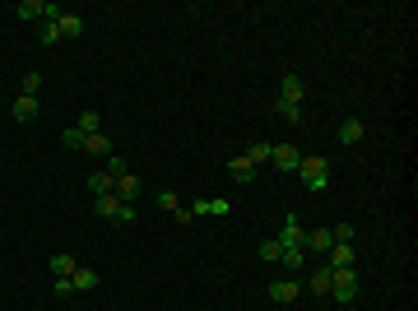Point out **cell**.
Segmentation results:
<instances>
[{"label": "cell", "instance_id": "cell-1", "mask_svg": "<svg viewBox=\"0 0 418 311\" xmlns=\"http://www.w3.org/2000/svg\"><path fill=\"white\" fill-rule=\"evenodd\" d=\"M297 177H302V186H307V190H325V186H330V158L302 154V163H297Z\"/></svg>", "mask_w": 418, "mask_h": 311}, {"label": "cell", "instance_id": "cell-2", "mask_svg": "<svg viewBox=\"0 0 418 311\" xmlns=\"http://www.w3.org/2000/svg\"><path fill=\"white\" fill-rule=\"evenodd\" d=\"M93 209H98V218L121 223V228H130V223H135V204H125L116 190H112V195H98V200H93Z\"/></svg>", "mask_w": 418, "mask_h": 311}, {"label": "cell", "instance_id": "cell-3", "mask_svg": "<svg viewBox=\"0 0 418 311\" xmlns=\"http://www.w3.org/2000/svg\"><path fill=\"white\" fill-rule=\"evenodd\" d=\"M15 15L28 19V24H46V19H61L65 10H61V5H51V0H19Z\"/></svg>", "mask_w": 418, "mask_h": 311}, {"label": "cell", "instance_id": "cell-4", "mask_svg": "<svg viewBox=\"0 0 418 311\" xmlns=\"http://www.w3.org/2000/svg\"><path fill=\"white\" fill-rule=\"evenodd\" d=\"M330 293H335V302H340V307H354L358 274H354V269H330Z\"/></svg>", "mask_w": 418, "mask_h": 311}, {"label": "cell", "instance_id": "cell-5", "mask_svg": "<svg viewBox=\"0 0 418 311\" xmlns=\"http://www.w3.org/2000/svg\"><path fill=\"white\" fill-rule=\"evenodd\" d=\"M275 242H279L284 251H302V247H307V228L297 223V214H288V218H284V228H279V237H275Z\"/></svg>", "mask_w": 418, "mask_h": 311}, {"label": "cell", "instance_id": "cell-6", "mask_svg": "<svg viewBox=\"0 0 418 311\" xmlns=\"http://www.w3.org/2000/svg\"><path fill=\"white\" fill-rule=\"evenodd\" d=\"M297 288H302L297 279H275L270 288H265V297H270L275 307H288V302H297Z\"/></svg>", "mask_w": 418, "mask_h": 311}, {"label": "cell", "instance_id": "cell-7", "mask_svg": "<svg viewBox=\"0 0 418 311\" xmlns=\"http://www.w3.org/2000/svg\"><path fill=\"white\" fill-rule=\"evenodd\" d=\"M228 177L237 181V186H251V181H256V168H251V158H247V154H232V158H228Z\"/></svg>", "mask_w": 418, "mask_h": 311}, {"label": "cell", "instance_id": "cell-8", "mask_svg": "<svg viewBox=\"0 0 418 311\" xmlns=\"http://www.w3.org/2000/svg\"><path fill=\"white\" fill-rule=\"evenodd\" d=\"M270 163H275L279 172H297L302 154H297V144H275V154H270Z\"/></svg>", "mask_w": 418, "mask_h": 311}, {"label": "cell", "instance_id": "cell-9", "mask_svg": "<svg viewBox=\"0 0 418 311\" xmlns=\"http://www.w3.org/2000/svg\"><path fill=\"white\" fill-rule=\"evenodd\" d=\"M302 98H307V84L297 75H284V84H279V103H293V107H302Z\"/></svg>", "mask_w": 418, "mask_h": 311}, {"label": "cell", "instance_id": "cell-10", "mask_svg": "<svg viewBox=\"0 0 418 311\" xmlns=\"http://www.w3.org/2000/svg\"><path fill=\"white\" fill-rule=\"evenodd\" d=\"M325 256H330V269H354V242H335Z\"/></svg>", "mask_w": 418, "mask_h": 311}, {"label": "cell", "instance_id": "cell-11", "mask_svg": "<svg viewBox=\"0 0 418 311\" xmlns=\"http://www.w3.org/2000/svg\"><path fill=\"white\" fill-rule=\"evenodd\" d=\"M112 190H116V195H121L125 204H130V200H139V177H135V172H121V177L112 181Z\"/></svg>", "mask_w": 418, "mask_h": 311}, {"label": "cell", "instance_id": "cell-12", "mask_svg": "<svg viewBox=\"0 0 418 311\" xmlns=\"http://www.w3.org/2000/svg\"><path fill=\"white\" fill-rule=\"evenodd\" d=\"M186 209H191V218H195V214H223V218H228L232 214V200H195V204H186Z\"/></svg>", "mask_w": 418, "mask_h": 311}, {"label": "cell", "instance_id": "cell-13", "mask_svg": "<svg viewBox=\"0 0 418 311\" xmlns=\"http://www.w3.org/2000/svg\"><path fill=\"white\" fill-rule=\"evenodd\" d=\"M367 135V125H363V116H349V121H340V144H358Z\"/></svg>", "mask_w": 418, "mask_h": 311}, {"label": "cell", "instance_id": "cell-14", "mask_svg": "<svg viewBox=\"0 0 418 311\" xmlns=\"http://www.w3.org/2000/svg\"><path fill=\"white\" fill-rule=\"evenodd\" d=\"M98 283H103V274H93V269H75V274H70V288H75V293H93Z\"/></svg>", "mask_w": 418, "mask_h": 311}, {"label": "cell", "instance_id": "cell-15", "mask_svg": "<svg viewBox=\"0 0 418 311\" xmlns=\"http://www.w3.org/2000/svg\"><path fill=\"white\" fill-rule=\"evenodd\" d=\"M84 154H93V158H112V140L98 130V135H84Z\"/></svg>", "mask_w": 418, "mask_h": 311}, {"label": "cell", "instance_id": "cell-16", "mask_svg": "<svg viewBox=\"0 0 418 311\" xmlns=\"http://www.w3.org/2000/svg\"><path fill=\"white\" fill-rule=\"evenodd\" d=\"M307 288L316 297H330V265H321V269H311L307 274Z\"/></svg>", "mask_w": 418, "mask_h": 311}, {"label": "cell", "instance_id": "cell-17", "mask_svg": "<svg viewBox=\"0 0 418 311\" xmlns=\"http://www.w3.org/2000/svg\"><path fill=\"white\" fill-rule=\"evenodd\" d=\"M10 116H15V121H33V116H37V98L19 94V98H15V107H10Z\"/></svg>", "mask_w": 418, "mask_h": 311}, {"label": "cell", "instance_id": "cell-18", "mask_svg": "<svg viewBox=\"0 0 418 311\" xmlns=\"http://www.w3.org/2000/svg\"><path fill=\"white\" fill-rule=\"evenodd\" d=\"M75 269H79V265H75L70 251H56V256H51V274H56V279H70Z\"/></svg>", "mask_w": 418, "mask_h": 311}, {"label": "cell", "instance_id": "cell-19", "mask_svg": "<svg viewBox=\"0 0 418 311\" xmlns=\"http://www.w3.org/2000/svg\"><path fill=\"white\" fill-rule=\"evenodd\" d=\"M330 247H335V237H330V228H316V233H307V247H302V251H316V256H325Z\"/></svg>", "mask_w": 418, "mask_h": 311}, {"label": "cell", "instance_id": "cell-20", "mask_svg": "<svg viewBox=\"0 0 418 311\" xmlns=\"http://www.w3.org/2000/svg\"><path fill=\"white\" fill-rule=\"evenodd\" d=\"M270 154H275V144H270V140H256V144H251V149H247L251 168H261V163H270Z\"/></svg>", "mask_w": 418, "mask_h": 311}, {"label": "cell", "instance_id": "cell-21", "mask_svg": "<svg viewBox=\"0 0 418 311\" xmlns=\"http://www.w3.org/2000/svg\"><path fill=\"white\" fill-rule=\"evenodd\" d=\"M37 42H42V47H56V42H61V28H56V19L37 24Z\"/></svg>", "mask_w": 418, "mask_h": 311}, {"label": "cell", "instance_id": "cell-22", "mask_svg": "<svg viewBox=\"0 0 418 311\" xmlns=\"http://www.w3.org/2000/svg\"><path fill=\"white\" fill-rule=\"evenodd\" d=\"M279 265H284L288 274H302V265H307V251H284V256H279Z\"/></svg>", "mask_w": 418, "mask_h": 311}, {"label": "cell", "instance_id": "cell-23", "mask_svg": "<svg viewBox=\"0 0 418 311\" xmlns=\"http://www.w3.org/2000/svg\"><path fill=\"white\" fill-rule=\"evenodd\" d=\"M56 28H61V37H79V33H84V19L79 15H61L56 19Z\"/></svg>", "mask_w": 418, "mask_h": 311}, {"label": "cell", "instance_id": "cell-24", "mask_svg": "<svg viewBox=\"0 0 418 311\" xmlns=\"http://www.w3.org/2000/svg\"><path fill=\"white\" fill-rule=\"evenodd\" d=\"M275 112H279V116H284L288 125H302V121H307V112L293 107V103H275Z\"/></svg>", "mask_w": 418, "mask_h": 311}, {"label": "cell", "instance_id": "cell-25", "mask_svg": "<svg viewBox=\"0 0 418 311\" xmlns=\"http://www.w3.org/2000/svg\"><path fill=\"white\" fill-rule=\"evenodd\" d=\"M75 130H79V135H98V130H103V116H98V112H84Z\"/></svg>", "mask_w": 418, "mask_h": 311}, {"label": "cell", "instance_id": "cell-26", "mask_svg": "<svg viewBox=\"0 0 418 311\" xmlns=\"http://www.w3.org/2000/svg\"><path fill=\"white\" fill-rule=\"evenodd\" d=\"M154 204L158 209H168V214H177V209H182V195H177V190H158Z\"/></svg>", "mask_w": 418, "mask_h": 311}, {"label": "cell", "instance_id": "cell-27", "mask_svg": "<svg viewBox=\"0 0 418 311\" xmlns=\"http://www.w3.org/2000/svg\"><path fill=\"white\" fill-rule=\"evenodd\" d=\"M89 190H93V195H112V177H107V172H93Z\"/></svg>", "mask_w": 418, "mask_h": 311}, {"label": "cell", "instance_id": "cell-28", "mask_svg": "<svg viewBox=\"0 0 418 311\" xmlns=\"http://www.w3.org/2000/svg\"><path fill=\"white\" fill-rule=\"evenodd\" d=\"M279 256H284V247H279L275 237H270V242H261V260H270V265H279Z\"/></svg>", "mask_w": 418, "mask_h": 311}, {"label": "cell", "instance_id": "cell-29", "mask_svg": "<svg viewBox=\"0 0 418 311\" xmlns=\"http://www.w3.org/2000/svg\"><path fill=\"white\" fill-rule=\"evenodd\" d=\"M37 89H42V75H37V70H28V75H24V94L37 98Z\"/></svg>", "mask_w": 418, "mask_h": 311}, {"label": "cell", "instance_id": "cell-30", "mask_svg": "<svg viewBox=\"0 0 418 311\" xmlns=\"http://www.w3.org/2000/svg\"><path fill=\"white\" fill-rule=\"evenodd\" d=\"M330 237H335V242H354V223H335Z\"/></svg>", "mask_w": 418, "mask_h": 311}, {"label": "cell", "instance_id": "cell-31", "mask_svg": "<svg viewBox=\"0 0 418 311\" xmlns=\"http://www.w3.org/2000/svg\"><path fill=\"white\" fill-rule=\"evenodd\" d=\"M61 144H65V149H84V135H79L75 125H70V130H65V135H61Z\"/></svg>", "mask_w": 418, "mask_h": 311}]
</instances>
